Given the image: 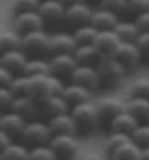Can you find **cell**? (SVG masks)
I'll return each mask as SVG.
<instances>
[{
    "mask_svg": "<svg viewBox=\"0 0 149 160\" xmlns=\"http://www.w3.org/2000/svg\"><path fill=\"white\" fill-rule=\"evenodd\" d=\"M64 84L66 83H63V79L51 73L29 76V95L38 102H41L50 95H60Z\"/></svg>",
    "mask_w": 149,
    "mask_h": 160,
    "instance_id": "obj_1",
    "label": "cell"
},
{
    "mask_svg": "<svg viewBox=\"0 0 149 160\" xmlns=\"http://www.w3.org/2000/svg\"><path fill=\"white\" fill-rule=\"evenodd\" d=\"M70 114L76 121L79 131H83V132L94 131L101 122L98 106H97V102L94 99L73 105L70 108Z\"/></svg>",
    "mask_w": 149,
    "mask_h": 160,
    "instance_id": "obj_2",
    "label": "cell"
},
{
    "mask_svg": "<svg viewBox=\"0 0 149 160\" xmlns=\"http://www.w3.org/2000/svg\"><path fill=\"white\" fill-rule=\"evenodd\" d=\"M101 79V88H115L123 82L127 68L114 57H104L97 66Z\"/></svg>",
    "mask_w": 149,
    "mask_h": 160,
    "instance_id": "obj_3",
    "label": "cell"
},
{
    "mask_svg": "<svg viewBox=\"0 0 149 160\" xmlns=\"http://www.w3.org/2000/svg\"><path fill=\"white\" fill-rule=\"evenodd\" d=\"M48 144L56 152L59 160L76 159L81 153V143L77 134H53Z\"/></svg>",
    "mask_w": 149,
    "mask_h": 160,
    "instance_id": "obj_4",
    "label": "cell"
},
{
    "mask_svg": "<svg viewBox=\"0 0 149 160\" xmlns=\"http://www.w3.org/2000/svg\"><path fill=\"white\" fill-rule=\"evenodd\" d=\"M21 137L24 138L25 143L32 144V147H34V146H40V144H47L53 137V131H51L47 121L28 119Z\"/></svg>",
    "mask_w": 149,
    "mask_h": 160,
    "instance_id": "obj_5",
    "label": "cell"
},
{
    "mask_svg": "<svg viewBox=\"0 0 149 160\" xmlns=\"http://www.w3.org/2000/svg\"><path fill=\"white\" fill-rule=\"evenodd\" d=\"M48 34L45 29L31 31L22 35L21 48L26 54H32L34 57H38L41 54H48Z\"/></svg>",
    "mask_w": 149,
    "mask_h": 160,
    "instance_id": "obj_6",
    "label": "cell"
},
{
    "mask_svg": "<svg viewBox=\"0 0 149 160\" xmlns=\"http://www.w3.org/2000/svg\"><path fill=\"white\" fill-rule=\"evenodd\" d=\"M69 82L82 84L85 88L91 89L92 92L101 89V79L97 66H88V64H77V67L69 77Z\"/></svg>",
    "mask_w": 149,
    "mask_h": 160,
    "instance_id": "obj_7",
    "label": "cell"
},
{
    "mask_svg": "<svg viewBox=\"0 0 149 160\" xmlns=\"http://www.w3.org/2000/svg\"><path fill=\"white\" fill-rule=\"evenodd\" d=\"M44 26H45V21L38 10H28V12L13 15V29L21 35L31 31L44 29Z\"/></svg>",
    "mask_w": 149,
    "mask_h": 160,
    "instance_id": "obj_8",
    "label": "cell"
},
{
    "mask_svg": "<svg viewBox=\"0 0 149 160\" xmlns=\"http://www.w3.org/2000/svg\"><path fill=\"white\" fill-rule=\"evenodd\" d=\"M113 57L119 60L120 63L129 70V68H135L141 63L143 54H142L141 48L137 47V44L135 41H121Z\"/></svg>",
    "mask_w": 149,
    "mask_h": 160,
    "instance_id": "obj_9",
    "label": "cell"
},
{
    "mask_svg": "<svg viewBox=\"0 0 149 160\" xmlns=\"http://www.w3.org/2000/svg\"><path fill=\"white\" fill-rule=\"evenodd\" d=\"M50 61L51 74L57 77H70L73 70L77 67V61L73 52H61V54H53L48 57Z\"/></svg>",
    "mask_w": 149,
    "mask_h": 160,
    "instance_id": "obj_10",
    "label": "cell"
},
{
    "mask_svg": "<svg viewBox=\"0 0 149 160\" xmlns=\"http://www.w3.org/2000/svg\"><path fill=\"white\" fill-rule=\"evenodd\" d=\"M94 13V8L91 6L86 0L83 2H77L70 6H66V13H64V21L67 22L69 25H73L75 28L83 23L91 22Z\"/></svg>",
    "mask_w": 149,
    "mask_h": 160,
    "instance_id": "obj_11",
    "label": "cell"
},
{
    "mask_svg": "<svg viewBox=\"0 0 149 160\" xmlns=\"http://www.w3.org/2000/svg\"><path fill=\"white\" fill-rule=\"evenodd\" d=\"M76 41L72 32L57 31L50 34L48 38V54H61V52H73L76 50Z\"/></svg>",
    "mask_w": 149,
    "mask_h": 160,
    "instance_id": "obj_12",
    "label": "cell"
},
{
    "mask_svg": "<svg viewBox=\"0 0 149 160\" xmlns=\"http://www.w3.org/2000/svg\"><path fill=\"white\" fill-rule=\"evenodd\" d=\"M95 102H97V106H98L101 121L110 122L115 115H119L120 112H123L126 109L124 108V99H120V98L113 96V95L102 96Z\"/></svg>",
    "mask_w": 149,
    "mask_h": 160,
    "instance_id": "obj_13",
    "label": "cell"
},
{
    "mask_svg": "<svg viewBox=\"0 0 149 160\" xmlns=\"http://www.w3.org/2000/svg\"><path fill=\"white\" fill-rule=\"evenodd\" d=\"M120 42L121 39L119 38V35L115 34L114 29H104L98 32L94 41V45L98 48V51L104 57H113L117 47L120 45Z\"/></svg>",
    "mask_w": 149,
    "mask_h": 160,
    "instance_id": "obj_14",
    "label": "cell"
},
{
    "mask_svg": "<svg viewBox=\"0 0 149 160\" xmlns=\"http://www.w3.org/2000/svg\"><path fill=\"white\" fill-rule=\"evenodd\" d=\"M47 122L53 131V134H77L79 132L77 124L70 114V111L64 112V114L50 117Z\"/></svg>",
    "mask_w": 149,
    "mask_h": 160,
    "instance_id": "obj_15",
    "label": "cell"
},
{
    "mask_svg": "<svg viewBox=\"0 0 149 160\" xmlns=\"http://www.w3.org/2000/svg\"><path fill=\"white\" fill-rule=\"evenodd\" d=\"M92 95H94V92H92L91 89L85 88V86H82V84L73 83V82L66 83L63 90H61V96L67 101L70 108H72L73 105L82 103V102L91 101V99H92Z\"/></svg>",
    "mask_w": 149,
    "mask_h": 160,
    "instance_id": "obj_16",
    "label": "cell"
},
{
    "mask_svg": "<svg viewBox=\"0 0 149 160\" xmlns=\"http://www.w3.org/2000/svg\"><path fill=\"white\" fill-rule=\"evenodd\" d=\"M26 60H28V54L22 48H13V50L0 52V64L13 73L24 72Z\"/></svg>",
    "mask_w": 149,
    "mask_h": 160,
    "instance_id": "obj_17",
    "label": "cell"
},
{
    "mask_svg": "<svg viewBox=\"0 0 149 160\" xmlns=\"http://www.w3.org/2000/svg\"><path fill=\"white\" fill-rule=\"evenodd\" d=\"M10 111H15L28 119L35 117L41 111V108H40V102L31 95H19V96H15V99H13Z\"/></svg>",
    "mask_w": 149,
    "mask_h": 160,
    "instance_id": "obj_18",
    "label": "cell"
},
{
    "mask_svg": "<svg viewBox=\"0 0 149 160\" xmlns=\"http://www.w3.org/2000/svg\"><path fill=\"white\" fill-rule=\"evenodd\" d=\"M26 122H28V119L25 117H22L21 114H18L15 111L8 109L0 117V128L4 130L6 132H9L10 135H21Z\"/></svg>",
    "mask_w": 149,
    "mask_h": 160,
    "instance_id": "obj_19",
    "label": "cell"
},
{
    "mask_svg": "<svg viewBox=\"0 0 149 160\" xmlns=\"http://www.w3.org/2000/svg\"><path fill=\"white\" fill-rule=\"evenodd\" d=\"M38 12L45 22L64 21L66 6L60 0H41Z\"/></svg>",
    "mask_w": 149,
    "mask_h": 160,
    "instance_id": "obj_20",
    "label": "cell"
},
{
    "mask_svg": "<svg viewBox=\"0 0 149 160\" xmlns=\"http://www.w3.org/2000/svg\"><path fill=\"white\" fill-rule=\"evenodd\" d=\"M139 124H141V119L124 109L110 121V131H119V132H126L132 135V132L139 127Z\"/></svg>",
    "mask_w": 149,
    "mask_h": 160,
    "instance_id": "obj_21",
    "label": "cell"
},
{
    "mask_svg": "<svg viewBox=\"0 0 149 160\" xmlns=\"http://www.w3.org/2000/svg\"><path fill=\"white\" fill-rule=\"evenodd\" d=\"M40 108H41V112H44L48 118L70 111V105L61 96V93L60 95H50L45 99H43V101L40 102Z\"/></svg>",
    "mask_w": 149,
    "mask_h": 160,
    "instance_id": "obj_22",
    "label": "cell"
},
{
    "mask_svg": "<svg viewBox=\"0 0 149 160\" xmlns=\"http://www.w3.org/2000/svg\"><path fill=\"white\" fill-rule=\"evenodd\" d=\"M119 22H120V18L117 13L111 12V10H107V9H102V8L94 9V13H92V18H91V23L98 31L114 29Z\"/></svg>",
    "mask_w": 149,
    "mask_h": 160,
    "instance_id": "obj_23",
    "label": "cell"
},
{
    "mask_svg": "<svg viewBox=\"0 0 149 160\" xmlns=\"http://www.w3.org/2000/svg\"><path fill=\"white\" fill-rule=\"evenodd\" d=\"M110 160H142V147L133 140L113 148L108 154Z\"/></svg>",
    "mask_w": 149,
    "mask_h": 160,
    "instance_id": "obj_24",
    "label": "cell"
},
{
    "mask_svg": "<svg viewBox=\"0 0 149 160\" xmlns=\"http://www.w3.org/2000/svg\"><path fill=\"white\" fill-rule=\"evenodd\" d=\"M73 55L77 64H88V66H98L99 61L104 58V55L99 52L94 44L77 45L76 50L73 51Z\"/></svg>",
    "mask_w": 149,
    "mask_h": 160,
    "instance_id": "obj_25",
    "label": "cell"
},
{
    "mask_svg": "<svg viewBox=\"0 0 149 160\" xmlns=\"http://www.w3.org/2000/svg\"><path fill=\"white\" fill-rule=\"evenodd\" d=\"M124 108L127 112L139 119H148L149 117V98L145 96H126Z\"/></svg>",
    "mask_w": 149,
    "mask_h": 160,
    "instance_id": "obj_26",
    "label": "cell"
},
{
    "mask_svg": "<svg viewBox=\"0 0 149 160\" xmlns=\"http://www.w3.org/2000/svg\"><path fill=\"white\" fill-rule=\"evenodd\" d=\"M22 73H25L28 76H38V74L51 73L50 61H48V58H44L41 55H38V57H28Z\"/></svg>",
    "mask_w": 149,
    "mask_h": 160,
    "instance_id": "obj_27",
    "label": "cell"
},
{
    "mask_svg": "<svg viewBox=\"0 0 149 160\" xmlns=\"http://www.w3.org/2000/svg\"><path fill=\"white\" fill-rule=\"evenodd\" d=\"M98 32L99 31L91 22H88V23L76 26L72 34L75 37V41H76L77 45H86V44H94Z\"/></svg>",
    "mask_w": 149,
    "mask_h": 160,
    "instance_id": "obj_28",
    "label": "cell"
},
{
    "mask_svg": "<svg viewBox=\"0 0 149 160\" xmlns=\"http://www.w3.org/2000/svg\"><path fill=\"white\" fill-rule=\"evenodd\" d=\"M126 96H145L149 98V76L141 74L129 82L126 86Z\"/></svg>",
    "mask_w": 149,
    "mask_h": 160,
    "instance_id": "obj_29",
    "label": "cell"
},
{
    "mask_svg": "<svg viewBox=\"0 0 149 160\" xmlns=\"http://www.w3.org/2000/svg\"><path fill=\"white\" fill-rule=\"evenodd\" d=\"M114 31L121 41H136L141 34V29L135 21H120L115 25Z\"/></svg>",
    "mask_w": 149,
    "mask_h": 160,
    "instance_id": "obj_30",
    "label": "cell"
},
{
    "mask_svg": "<svg viewBox=\"0 0 149 160\" xmlns=\"http://www.w3.org/2000/svg\"><path fill=\"white\" fill-rule=\"evenodd\" d=\"M2 157L3 160H29V148L25 144L12 141L2 150Z\"/></svg>",
    "mask_w": 149,
    "mask_h": 160,
    "instance_id": "obj_31",
    "label": "cell"
},
{
    "mask_svg": "<svg viewBox=\"0 0 149 160\" xmlns=\"http://www.w3.org/2000/svg\"><path fill=\"white\" fill-rule=\"evenodd\" d=\"M22 35L15 29L0 31V52L13 50V48H21Z\"/></svg>",
    "mask_w": 149,
    "mask_h": 160,
    "instance_id": "obj_32",
    "label": "cell"
},
{
    "mask_svg": "<svg viewBox=\"0 0 149 160\" xmlns=\"http://www.w3.org/2000/svg\"><path fill=\"white\" fill-rule=\"evenodd\" d=\"M29 160H59L50 144H40L29 148Z\"/></svg>",
    "mask_w": 149,
    "mask_h": 160,
    "instance_id": "obj_33",
    "label": "cell"
},
{
    "mask_svg": "<svg viewBox=\"0 0 149 160\" xmlns=\"http://www.w3.org/2000/svg\"><path fill=\"white\" fill-rule=\"evenodd\" d=\"M9 88L12 89L15 96L19 95H29V76L25 73H18L15 74L13 80L10 82Z\"/></svg>",
    "mask_w": 149,
    "mask_h": 160,
    "instance_id": "obj_34",
    "label": "cell"
},
{
    "mask_svg": "<svg viewBox=\"0 0 149 160\" xmlns=\"http://www.w3.org/2000/svg\"><path fill=\"white\" fill-rule=\"evenodd\" d=\"M132 140V135L130 134H126V132H119V131H110V134L107 135V140H105V146L108 150H113V148L119 147L121 144L127 143Z\"/></svg>",
    "mask_w": 149,
    "mask_h": 160,
    "instance_id": "obj_35",
    "label": "cell"
},
{
    "mask_svg": "<svg viewBox=\"0 0 149 160\" xmlns=\"http://www.w3.org/2000/svg\"><path fill=\"white\" fill-rule=\"evenodd\" d=\"M132 140L142 148L149 147V124H139L136 130L132 132Z\"/></svg>",
    "mask_w": 149,
    "mask_h": 160,
    "instance_id": "obj_36",
    "label": "cell"
},
{
    "mask_svg": "<svg viewBox=\"0 0 149 160\" xmlns=\"http://www.w3.org/2000/svg\"><path fill=\"white\" fill-rule=\"evenodd\" d=\"M41 0H12L10 8H12L13 15L21 12H28V10H38Z\"/></svg>",
    "mask_w": 149,
    "mask_h": 160,
    "instance_id": "obj_37",
    "label": "cell"
},
{
    "mask_svg": "<svg viewBox=\"0 0 149 160\" xmlns=\"http://www.w3.org/2000/svg\"><path fill=\"white\" fill-rule=\"evenodd\" d=\"M127 4L129 0H99L98 8L107 9V10H111V12L120 15L127 10Z\"/></svg>",
    "mask_w": 149,
    "mask_h": 160,
    "instance_id": "obj_38",
    "label": "cell"
},
{
    "mask_svg": "<svg viewBox=\"0 0 149 160\" xmlns=\"http://www.w3.org/2000/svg\"><path fill=\"white\" fill-rule=\"evenodd\" d=\"M15 99V93L9 86H0V109H10L12 102Z\"/></svg>",
    "mask_w": 149,
    "mask_h": 160,
    "instance_id": "obj_39",
    "label": "cell"
},
{
    "mask_svg": "<svg viewBox=\"0 0 149 160\" xmlns=\"http://www.w3.org/2000/svg\"><path fill=\"white\" fill-rule=\"evenodd\" d=\"M127 10L135 13V15L141 12H146V10H149V0H129Z\"/></svg>",
    "mask_w": 149,
    "mask_h": 160,
    "instance_id": "obj_40",
    "label": "cell"
},
{
    "mask_svg": "<svg viewBox=\"0 0 149 160\" xmlns=\"http://www.w3.org/2000/svg\"><path fill=\"white\" fill-rule=\"evenodd\" d=\"M135 42L141 48L142 54L149 55V31H141V34H139V37Z\"/></svg>",
    "mask_w": 149,
    "mask_h": 160,
    "instance_id": "obj_41",
    "label": "cell"
},
{
    "mask_svg": "<svg viewBox=\"0 0 149 160\" xmlns=\"http://www.w3.org/2000/svg\"><path fill=\"white\" fill-rule=\"evenodd\" d=\"M133 21L136 22V25L139 26L141 31H149V10L137 13Z\"/></svg>",
    "mask_w": 149,
    "mask_h": 160,
    "instance_id": "obj_42",
    "label": "cell"
},
{
    "mask_svg": "<svg viewBox=\"0 0 149 160\" xmlns=\"http://www.w3.org/2000/svg\"><path fill=\"white\" fill-rule=\"evenodd\" d=\"M15 77V73L0 64V86H9Z\"/></svg>",
    "mask_w": 149,
    "mask_h": 160,
    "instance_id": "obj_43",
    "label": "cell"
},
{
    "mask_svg": "<svg viewBox=\"0 0 149 160\" xmlns=\"http://www.w3.org/2000/svg\"><path fill=\"white\" fill-rule=\"evenodd\" d=\"M76 160H110L107 156H104L102 153L97 152H88V153H79V156L76 157Z\"/></svg>",
    "mask_w": 149,
    "mask_h": 160,
    "instance_id": "obj_44",
    "label": "cell"
},
{
    "mask_svg": "<svg viewBox=\"0 0 149 160\" xmlns=\"http://www.w3.org/2000/svg\"><path fill=\"white\" fill-rule=\"evenodd\" d=\"M10 143H12V135L0 128V152H2L4 147H8Z\"/></svg>",
    "mask_w": 149,
    "mask_h": 160,
    "instance_id": "obj_45",
    "label": "cell"
},
{
    "mask_svg": "<svg viewBox=\"0 0 149 160\" xmlns=\"http://www.w3.org/2000/svg\"><path fill=\"white\" fill-rule=\"evenodd\" d=\"M142 160H149V147L142 148Z\"/></svg>",
    "mask_w": 149,
    "mask_h": 160,
    "instance_id": "obj_46",
    "label": "cell"
},
{
    "mask_svg": "<svg viewBox=\"0 0 149 160\" xmlns=\"http://www.w3.org/2000/svg\"><path fill=\"white\" fill-rule=\"evenodd\" d=\"M60 2H61L64 6H70V4L77 3V2H83V0H60Z\"/></svg>",
    "mask_w": 149,
    "mask_h": 160,
    "instance_id": "obj_47",
    "label": "cell"
},
{
    "mask_svg": "<svg viewBox=\"0 0 149 160\" xmlns=\"http://www.w3.org/2000/svg\"><path fill=\"white\" fill-rule=\"evenodd\" d=\"M0 160H3V157H2V152H0Z\"/></svg>",
    "mask_w": 149,
    "mask_h": 160,
    "instance_id": "obj_48",
    "label": "cell"
},
{
    "mask_svg": "<svg viewBox=\"0 0 149 160\" xmlns=\"http://www.w3.org/2000/svg\"><path fill=\"white\" fill-rule=\"evenodd\" d=\"M2 114H3V111H2V109H0V117H2Z\"/></svg>",
    "mask_w": 149,
    "mask_h": 160,
    "instance_id": "obj_49",
    "label": "cell"
},
{
    "mask_svg": "<svg viewBox=\"0 0 149 160\" xmlns=\"http://www.w3.org/2000/svg\"><path fill=\"white\" fill-rule=\"evenodd\" d=\"M146 122H148V124H149V117H148V119H146Z\"/></svg>",
    "mask_w": 149,
    "mask_h": 160,
    "instance_id": "obj_50",
    "label": "cell"
},
{
    "mask_svg": "<svg viewBox=\"0 0 149 160\" xmlns=\"http://www.w3.org/2000/svg\"><path fill=\"white\" fill-rule=\"evenodd\" d=\"M69 160H76V159H69Z\"/></svg>",
    "mask_w": 149,
    "mask_h": 160,
    "instance_id": "obj_51",
    "label": "cell"
}]
</instances>
